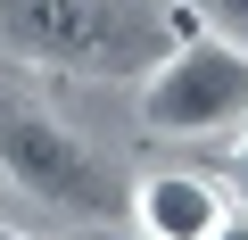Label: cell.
<instances>
[{
    "label": "cell",
    "instance_id": "1",
    "mask_svg": "<svg viewBox=\"0 0 248 240\" xmlns=\"http://www.w3.org/2000/svg\"><path fill=\"white\" fill-rule=\"evenodd\" d=\"M0 50L66 75H149L166 58V17L141 0H0Z\"/></svg>",
    "mask_w": 248,
    "mask_h": 240
},
{
    "label": "cell",
    "instance_id": "2",
    "mask_svg": "<svg viewBox=\"0 0 248 240\" xmlns=\"http://www.w3.org/2000/svg\"><path fill=\"white\" fill-rule=\"evenodd\" d=\"M141 125L166 141H223L248 125V50L223 33H190L141 75Z\"/></svg>",
    "mask_w": 248,
    "mask_h": 240
},
{
    "label": "cell",
    "instance_id": "3",
    "mask_svg": "<svg viewBox=\"0 0 248 240\" xmlns=\"http://www.w3.org/2000/svg\"><path fill=\"white\" fill-rule=\"evenodd\" d=\"M0 182L25 191L33 207H58V215H108L116 207V174L58 116H42L25 99H0Z\"/></svg>",
    "mask_w": 248,
    "mask_h": 240
},
{
    "label": "cell",
    "instance_id": "4",
    "mask_svg": "<svg viewBox=\"0 0 248 240\" xmlns=\"http://www.w3.org/2000/svg\"><path fill=\"white\" fill-rule=\"evenodd\" d=\"M215 215H223L215 174L166 166V174H141V182H133V224H141V240H207Z\"/></svg>",
    "mask_w": 248,
    "mask_h": 240
},
{
    "label": "cell",
    "instance_id": "5",
    "mask_svg": "<svg viewBox=\"0 0 248 240\" xmlns=\"http://www.w3.org/2000/svg\"><path fill=\"white\" fill-rule=\"evenodd\" d=\"M182 9H190V17H215V33L248 50V0H182Z\"/></svg>",
    "mask_w": 248,
    "mask_h": 240
},
{
    "label": "cell",
    "instance_id": "6",
    "mask_svg": "<svg viewBox=\"0 0 248 240\" xmlns=\"http://www.w3.org/2000/svg\"><path fill=\"white\" fill-rule=\"evenodd\" d=\"M207 240H248V207H223V215H215V232H207Z\"/></svg>",
    "mask_w": 248,
    "mask_h": 240
},
{
    "label": "cell",
    "instance_id": "7",
    "mask_svg": "<svg viewBox=\"0 0 248 240\" xmlns=\"http://www.w3.org/2000/svg\"><path fill=\"white\" fill-rule=\"evenodd\" d=\"M232 191L248 199V141H240V158H232Z\"/></svg>",
    "mask_w": 248,
    "mask_h": 240
},
{
    "label": "cell",
    "instance_id": "8",
    "mask_svg": "<svg viewBox=\"0 0 248 240\" xmlns=\"http://www.w3.org/2000/svg\"><path fill=\"white\" fill-rule=\"evenodd\" d=\"M0 240H33V232H9V224H0Z\"/></svg>",
    "mask_w": 248,
    "mask_h": 240
}]
</instances>
